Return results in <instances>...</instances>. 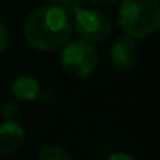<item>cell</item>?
Masks as SVG:
<instances>
[{"mask_svg": "<svg viewBox=\"0 0 160 160\" xmlns=\"http://www.w3.org/2000/svg\"><path fill=\"white\" fill-rule=\"evenodd\" d=\"M63 47L64 49L61 52L60 63L64 72L75 78H85L94 72L99 61V55L93 44L83 39H77L64 44Z\"/></svg>", "mask_w": 160, "mask_h": 160, "instance_id": "obj_3", "label": "cell"}, {"mask_svg": "<svg viewBox=\"0 0 160 160\" xmlns=\"http://www.w3.org/2000/svg\"><path fill=\"white\" fill-rule=\"evenodd\" d=\"M107 160H138V158L127 152H113L107 157Z\"/></svg>", "mask_w": 160, "mask_h": 160, "instance_id": "obj_12", "label": "cell"}, {"mask_svg": "<svg viewBox=\"0 0 160 160\" xmlns=\"http://www.w3.org/2000/svg\"><path fill=\"white\" fill-rule=\"evenodd\" d=\"M11 91L18 101L33 102L35 99H38V96L41 93V85L36 78H33L30 75H22V77H18L13 82Z\"/></svg>", "mask_w": 160, "mask_h": 160, "instance_id": "obj_7", "label": "cell"}, {"mask_svg": "<svg viewBox=\"0 0 160 160\" xmlns=\"http://www.w3.org/2000/svg\"><path fill=\"white\" fill-rule=\"evenodd\" d=\"M110 57H112L113 64L119 71L129 72L138 64L140 50H138V46L133 41V38H130L127 35H119L112 46Z\"/></svg>", "mask_w": 160, "mask_h": 160, "instance_id": "obj_5", "label": "cell"}, {"mask_svg": "<svg viewBox=\"0 0 160 160\" xmlns=\"http://www.w3.org/2000/svg\"><path fill=\"white\" fill-rule=\"evenodd\" d=\"M90 2H91L94 7H110V5L116 3L118 0H90Z\"/></svg>", "mask_w": 160, "mask_h": 160, "instance_id": "obj_13", "label": "cell"}, {"mask_svg": "<svg viewBox=\"0 0 160 160\" xmlns=\"http://www.w3.org/2000/svg\"><path fill=\"white\" fill-rule=\"evenodd\" d=\"M72 28L77 32V35L83 41L93 44V42H102L105 41L112 33V25L108 18L93 8H80L72 14Z\"/></svg>", "mask_w": 160, "mask_h": 160, "instance_id": "obj_4", "label": "cell"}, {"mask_svg": "<svg viewBox=\"0 0 160 160\" xmlns=\"http://www.w3.org/2000/svg\"><path fill=\"white\" fill-rule=\"evenodd\" d=\"M8 44H10L8 30H7V27H5L2 22H0V53H3V52L7 50Z\"/></svg>", "mask_w": 160, "mask_h": 160, "instance_id": "obj_11", "label": "cell"}, {"mask_svg": "<svg viewBox=\"0 0 160 160\" xmlns=\"http://www.w3.org/2000/svg\"><path fill=\"white\" fill-rule=\"evenodd\" d=\"M27 42L41 52H53L69 42L72 36L71 16L55 5H44L30 13L24 25Z\"/></svg>", "mask_w": 160, "mask_h": 160, "instance_id": "obj_1", "label": "cell"}, {"mask_svg": "<svg viewBox=\"0 0 160 160\" xmlns=\"http://www.w3.org/2000/svg\"><path fill=\"white\" fill-rule=\"evenodd\" d=\"M2 113H3V118L5 121L8 119H14V116L18 115V105L14 102H7L2 108Z\"/></svg>", "mask_w": 160, "mask_h": 160, "instance_id": "obj_10", "label": "cell"}, {"mask_svg": "<svg viewBox=\"0 0 160 160\" xmlns=\"http://www.w3.org/2000/svg\"><path fill=\"white\" fill-rule=\"evenodd\" d=\"M24 127L14 119H8L0 124V154L10 155L19 149L24 141Z\"/></svg>", "mask_w": 160, "mask_h": 160, "instance_id": "obj_6", "label": "cell"}, {"mask_svg": "<svg viewBox=\"0 0 160 160\" xmlns=\"http://www.w3.org/2000/svg\"><path fill=\"white\" fill-rule=\"evenodd\" d=\"M118 25L130 38H148L160 27V7L157 0H122Z\"/></svg>", "mask_w": 160, "mask_h": 160, "instance_id": "obj_2", "label": "cell"}, {"mask_svg": "<svg viewBox=\"0 0 160 160\" xmlns=\"http://www.w3.org/2000/svg\"><path fill=\"white\" fill-rule=\"evenodd\" d=\"M47 2H49V5H55V7L61 8L69 16L83 7V0H47Z\"/></svg>", "mask_w": 160, "mask_h": 160, "instance_id": "obj_9", "label": "cell"}, {"mask_svg": "<svg viewBox=\"0 0 160 160\" xmlns=\"http://www.w3.org/2000/svg\"><path fill=\"white\" fill-rule=\"evenodd\" d=\"M38 160H72L71 154L61 146H49L44 148L38 154Z\"/></svg>", "mask_w": 160, "mask_h": 160, "instance_id": "obj_8", "label": "cell"}]
</instances>
